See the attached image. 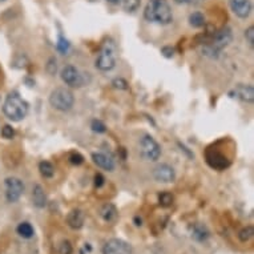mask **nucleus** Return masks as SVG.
<instances>
[{"label": "nucleus", "instance_id": "f257e3e1", "mask_svg": "<svg viewBox=\"0 0 254 254\" xmlns=\"http://www.w3.org/2000/svg\"><path fill=\"white\" fill-rule=\"evenodd\" d=\"M144 16L148 21L164 25L173 20L172 9L165 0H149L144 11Z\"/></svg>", "mask_w": 254, "mask_h": 254}, {"label": "nucleus", "instance_id": "f03ea898", "mask_svg": "<svg viewBox=\"0 0 254 254\" xmlns=\"http://www.w3.org/2000/svg\"><path fill=\"white\" fill-rule=\"evenodd\" d=\"M3 112L9 120L20 121L28 113V104H27V101L21 99L17 92H11L8 93V96L5 97L4 104H3Z\"/></svg>", "mask_w": 254, "mask_h": 254}, {"label": "nucleus", "instance_id": "7ed1b4c3", "mask_svg": "<svg viewBox=\"0 0 254 254\" xmlns=\"http://www.w3.org/2000/svg\"><path fill=\"white\" fill-rule=\"evenodd\" d=\"M50 103L55 109L60 112H68L73 107L75 97L69 89L67 88H56L51 92Z\"/></svg>", "mask_w": 254, "mask_h": 254}, {"label": "nucleus", "instance_id": "20e7f679", "mask_svg": "<svg viewBox=\"0 0 254 254\" xmlns=\"http://www.w3.org/2000/svg\"><path fill=\"white\" fill-rule=\"evenodd\" d=\"M116 64V46L109 39L103 44L100 54L96 59V67L103 72L111 71Z\"/></svg>", "mask_w": 254, "mask_h": 254}, {"label": "nucleus", "instance_id": "39448f33", "mask_svg": "<svg viewBox=\"0 0 254 254\" xmlns=\"http://www.w3.org/2000/svg\"><path fill=\"white\" fill-rule=\"evenodd\" d=\"M140 153L146 161H156L161 156V148L152 136L145 134L140 140Z\"/></svg>", "mask_w": 254, "mask_h": 254}, {"label": "nucleus", "instance_id": "423d86ee", "mask_svg": "<svg viewBox=\"0 0 254 254\" xmlns=\"http://www.w3.org/2000/svg\"><path fill=\"white\" fill-rule=\"evenodd\" d=\"M232 39H233V35H232L230 28H228V27H226V28H222L221 31H218V32L214 34L212 42H210V44L206 46L205 50L209 51V52H212V54L213 52H218V51H221L222 48H225V47L232 42Z\"/></svg>", "mask_w": 254, "mask_h": 254}, {"label": "nucleus", "instance_id": "0eeeda50", "mask_svg": "<svg viewBox=\"0 0 254 254\" xmlns=\"http://www.w3.org/2000/svg\"><path fill=\"white\" fill-rule=\"evenodd\" d=\"M24 193V184L17 177H8L5 180V198L8 202H16Z\"/></svg>", "mask_w": 254, "mask_h": 254}, {"label": "nucleus", "instance_id": "6e6552de", "mask_svg": "<svg viewBox=\"0 0 254 254\" xmlns=\"http://www.w3.org/2000/svg\"><path fill=\"white\" fill-rule=\"evenodd\" d=\"M205 157H206V161L212 168L214 169H218V171H224L230 165L229 158L226 157L225 154L221 153L218 149H212L209 148L205 153Z\"/></svg>", "mask_w": 254, "mask_h": 254}, {"label": "nucleus", "instance_id": "1a4fd4ad", "mask_svg": "<svg viewBox=\"0 0 254 254\" xmlns=\"http://www.w3.org/2000/svg\"><path fill=\"white\" fill-rule=\"evenodd\" d=\"M62 79L72 88H80L84 84V77L80 71L73 65H67L62 69Z\"/></svg>", "mask_w": 254, "mask_h": 254}, {"label": "nucleus", "instance_id": "9d476101", "mask_svg": "<svg viewBox=\"0 0 254 254\" xmlns=\"http://www.w3.org/2000/svg\"><path fill=\"white\" fill-rule=\"evenodd\" d=\"M103 254H132V246L124 240L112 238L103 248Z\"/></svg>", "mask_w": 254, "mask_h": 254}, {"label": "nucleus", "instance_id": "9b49d317", "mask_svg": "<svg viewBox=\"0 0 254 254\" xmlns=\"http://www.w3.org/2000/svg\"><path fill=\"white\" fill-rule=\"evenodd\" d=\"M153 177L157 183H173L176 179V172L168 164H158L153 169Z\"/></svg>", "mask_w": 254, "mask_h": 254}, {"label": "nucleus", "instance_id": "f8f14e48", "mask_svg": "<svg viewBox=\"0 0 254 254\" xmlns=\"http://www.w3.org/2000/svg\"><path fill=\"white\" fill-rule=\"evenodd\" d=\"M230 95L244 103H253L254 100V89L249 84H238L233 92H230Z\"/></svg>", "mask_w": 254, "mask_h": 254}, {"label": "nucleus", "instance_id": "ddd939ff", "mask_svg": "<svg viewBox=\"0 0 254 254\" xmlns=\"http://www.w3.org/2000/svg\"><path fill=\"white\" fill-rule=\"evenodd\" d=\"M230 8L238 17L246 19L252 12L250 0H230Z\"/></svg>", "mask_w": 254, "mask_h": 254}, {"label": "nucleus", "instance_id": "4468645a", "mask_svg": "<svg viewBox=\"0 0 254 254\" xmlns=\"http://www.w3.org/2000/svg\"><path fill=\"white\" fill-rule=\"evenodd\" d=\"M92 160L96 164L97 167L105 171L112 172L115 169V160L111 154H107L104 152H99V153L92 154Z\"/></svg>", "mask_w": 254, "mask_h": 254}, {"label": "nucleus", "instance_id": "2eb2a0df", "mask_svg": "<svg viewBox=\"0 0 254 254\" xmlns=\"http://www.w3.org/2000/svg\"><path fill=\"white\" fill-rule=\"evenodd\" d=\"M84 221H85V214L83 210L80 209H73L71 212L68 213L67 216V224L72 229H81L84 225Z\"/></svg>", "mask_w": 254, "mask_h": 254}, {"label": "nucleus", "instance_id": "dca6fc26", "mask_svg": "<svg viewBox=\"0 0 254 254\" xmlns=\"http://www.w3.org/2000/svg\"><path fill=\"white\" fill-rule=\"evenodd\" d=\"M190 236L194 241L197 242H205L209 238L210 233H209L208 228L202 224H194L190 228Z\"/></svg>", "mask_w": 254, "mask_h": 254}, {"label": "nucleus", "instance_id": "f3484780", "mask_svg": "<svg viewBox=\"0 0 254 254\" xmlns=\"http://www.w3.org/2000/svg\"><path fill=\"white\" fill-rule=\"evenodd\" d=\"M100 216H101V218L105 221V222H115V221L117 220L119 213H117V209L115 205L105 204L101 206Z\"/></svg>", "mask_w": 254, "mask_h": 254}, {"label": "nucleus", "instance_id": "a211bd4d", "mask_svg": "<svg viewBox=\"0 0 254 254\" xmlns=\"http://www.w3.org/2000/svg\"><path fill=\"white\" fill-rule=\"evenodd\" d=\"M32 200H34V205L36 208L43 209L47 205V196L44 193V189H43L40 185H35L34 190H32Z\"/></svg>", "mask_w": 254, "mask_h": 254}, {"label": "nucleus", "instance_id": "6ab92c4d", "mask_svg": "<svg viewBox=\"0 0 254 254\" xmlns=\"http://www.w3.org/2000/svg\"><path fill=\"white\" fill-rule=\"evenodd\" d=\"M16 230H17V234H19L20 237L27 238V240L34 237V234H35L34 226L31 225L29 222H21V224H19Z\"/></svg>", "mask_w": 254, "mask_h": 254}, {"label": "nucleus", "instance_id": "aec40b11", "mask_svg": "<svg viewBox=\"0 0 254 254\" xmlns=\"http://www.w3.org/2000/svg\"><path fill=\"white\" fill-rule=\"evenodd\" d=\"M39 171H40V175L46 179H51L55 175V168L50 161H42L39 164Z\"/></svg>", "mask_w": 254, "mask_h": 254}, {"label": "nucleus", "instance_id": "412c9836", "mask_svg": "<svg viewBox=\"0 0 254 254\" xmlns=\"http://www.w3.org/2000/svg\"><path fill=\"white\" fill-rule=\"evenodd\" d=\"M189 23L194 28H200V27L205 24V16L201 12H193L189 16Z\"/></svg>", "mask_w": 254, "mask_h": 254}, {"label": "nucleus", "instance_id": "4be33fe9", "mask_svg": "<svg viewBox=\"0 0 254 254\" xmlns=\"http://www.w3.org/2000/svg\"><path fill=\"white\" fill-rule=\"evenodd\" d=\"M173 201H175V197L169 192L160 193V196H158V202H160V205L163 208H169V206H172Z\"/></svg>", "mask_w": 254, "mask_h": 254}, {"label": "nucleus", "instance_id": "5701e85b", "mask_svg": "<svg viewBox=\"0 0 254 254\" xmlns=\"http://www.w3.org/2000/svg\"><path fill=\"white\" fill-rule=\"evenodd\" d=\"M254 236V229L253 226H246L242 230H240V233H238V238H240V241L241 242H248L249 240H252Z\"/></svg>", "mask_w": 254, "mask_h": 254}, {"label": "nucleus", "instance_id": "b1692460", "mask_svg": "<svg viewBox=\"0 0 254 254\" xmlns=\"http://www.w3.org/2000/svg\"><path fill=\"white\" fill-rule=\"evenodd\" d=\"M120 1L123 3L125 11H128V12H133L140 5V0H120Z\"/></svg>", "mask_w": 254, "mask_h": 254}, {"label": "nucleus", "instance_id": "393cba45", "mask_svg": "<svg viewBox=\"0 0 254 254\" xmlns=\"http://www.w3.org/2000/svg\"><path fill=\"white\" fill-rule=\"evenodd\" d=\"M56 47H58V51L60 52V54H67L68 50H69V43H68V40L63 35H59V40H58V44H56Z\"/></svg>", "mask_w": 254, "mask_h": 254}, {"label": "nucleus", "instance_id": "a878e982", "mask_svg": "<svg viewBox=\"0 0 254 254\" xmlns=\"http://www.w3.org/2000/svg\"><path fill=\"white\" fill-rule=\"evenodd\" d=\"M73 249L69 241H62L60 246H59V253L60 254H72Z\"/></svg>", "mask_w": 254, "mask_h": 254}, {"label": "nucleus", "instance_id": "bb28decb", "mask_svg": "<svg viewBox=\"0 0 254 254\" xmlns=\"http://www.w3.org/2000/svg\"><path fill=\"white\" fill-rule=\"evenodd\" d=\"M69 163L72 165H80V164L84 163V157L77 152H73V153L69 154Z\"/></svg>", "mask_w": 254, "mask_h": 254}, {"label": "nucleus", "instance_id": "cd10ccee", "mask_svg": "<svg viewBox=\"0 0 254 254\" xmlns=\"http://www.w3.org/2000/svg\"><path fill=\"white\" fill-rule=\"evenodd\" d=\"M92 130H95V132H97V133H104L105 130V125L101 123L100 120H93L92 121Z\"/></svg>", "mask_w": 254, "mask_h": 254}, {"label": "nucleus", "instance_id": "c85d7f7f", "mask_svg": "<svg viewBox=\"0 0 254 254\" xmlns=\"http://www.w3.org/2000/svg\"><path fill=\"white\" fill-rule=\"evenodd\" d=\"M1 136L4 138H12L15 136V130L11 125H4L3 128H1Z\"/></svg>", "mask_w": 254, "mask_h": 254}, {"label": "nucleus", "instance_id": "c756f323", "mask_svg": "<svg viewBox=\"0 0 254 254\" xmlns=\"http://www.w3.org/2000/svg\"><path fill=\"white\" fill-rule=\"evenodd\" d=\"M245 38L250 46L253 47L254 46V27L253 25H250L249 28L245 31Z\"/></svg>", "mask_w": 254, "mask_h": 254}, {"label": "nucleus", "instance_id": "7c9ffc66", "mask_svg": "<svg viewBox=\"0 0 254 254\" xmlns=\"http://www.w3.org/2000/svg\"><path fill=\"white\" fill-rule=\"evenodd\" d=\"M112 85L115 88H117V89H128V83L124 79H121V77L113 80Z\"/></svg>", "mask_w": 254, "mask_h": 254}, {"label": "nucleus", "instance_id": "2f4dec72", "mask_svg": "<svg viewBox=\"0 0 254 254\" xmlns=\"http://www.w3.org/2000/svg\"><path fill=\"white\" fill-rule=\"evenodd\" d=\"M161 54H163L165 58H173V55H175V48H172V47H164L163 50H161Z\"/></svg>", "mask_w": 254, "mask_h": 254}, {"label": "nucleus", "instance_id": "473e14b6", "mask_svg": "<svg viewBox=\"0 0 254 254\" xmlns=\"http://www.w3.org/2000/svg\"><path fill=\"white\" fill-rule=\"evenodd\" d=\"M104 176L101 175V173H97L96 176H95V187L96 188H101L103 185H104Z\"/></svg>", "mask_w": 254, "mask_h": 254}, {"label": "nucleus", "instance_id": "72a5a7b5", "mask_svg": "<svg viewBox=\"0 0 254 254\" xmlns=\"http://www.w3.org/2000/svg\"><path fill=\"white\" fill-rule=\"evenodd\" d=\"M142 221L141 218H138V217H134V224H136V226H141Z\"/></svg>", "mask_w": 254, "mask_h": 254}, {"label": "nucleus", "instance_id": "f704fd0d", "mask_svg": "<svg viewBox=\"0 0 254 254\" xmlns=\"http://www.w3.org/2000/svg\"><path fill=\"white\" fill-rule=\"evenodd\" d=\"M176 3H179V4H185V3H188L189 0H175Z\"/></svg>", "mask_w": 254, "mask_h": 254}, {"label": "nucleus", "instance_id": "c9c22d12", "mask_svg": "<svg viewBox=\"0 0 254 254\" xmlns=\"http://www.w3.org/2000/svg\"><path fill=\"white\" fill-rule=\"evenodd\" d=\"M107 1H109V3H113V4H117L120 0H107Z\"/></svg>", "mask_w": 254, "mask_h": 254}, {"label": "nucleus", "instance_id": "e433bc0d", "mask_svg": "<svg viewBox=\"0 0 254 254\" xmlns=\"http://www.w3.org/2000/svg\"><path fill=\"white\" fill-rule=\"evenodd\" d=\"M1 1H3V0H1Z\"/></svg>", "mask_w": 254, "mask_h": 254}]
</instances>
